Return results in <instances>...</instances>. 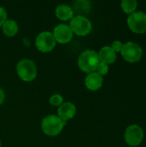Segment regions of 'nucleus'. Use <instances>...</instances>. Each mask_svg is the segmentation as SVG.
Listing matches in <instances>:
<instances>
[{"mask_svg": "<svg viewBox=\"0 0 146 147\" xmlns=\"http://www.w3.org/2000/svg\"><path fill=\"white\" fill-rule=\"evenodd\" d=\"M99 63L100 59L98 53L90 49L82 52L77 59V65L79 69L88 74L95 72Z\"/></svg>", "mask_w": 146, "mask_h": 147, "instance_id": "f257e3e1", "label": "nucleus"}, {"mask_svg": "<svg viewBox=\"0 0 146 147\" xmlns=\"http://www.w3.org/2000/svg\"><path fill=\"white\" fill-rule=\"evenodd\" d=\"M65 124L66 122L62 121L58 115H49L42 119L41 129L46 135L54 137L63 131Z\"/></svg>", "mask_w": 146, "mask_h": 147, "instance_id": "f03ea898", "label": "nucleus"}, {"mask_svg": "<svg viewBox=\"0 0 146 147\" xmlns=\"http://www.w3.org/2000/svg\"><path fill=\"white\" fill-rule=\"evenodd\" d=\"M15 71L19 78L24 82H31L37 76V66L33 60L28 59H21L16 64Z\"/></svg>", "mask_w": 146, "mask_h": 147, "instance_id": "7ed1b4c3", "label": "nucleus"}, {"mask_svg": "<svg viewBox=\"0 0 146 147\" xmlns=\"http://www.w3.org/2000/svg\"><path fill=\"white\" fill-rule=\"evenodd\" d=\"M73 34L78 36H85L89 34L92 29V24L89 18L85 16L77 15L70 21V25Z\"/></svg>", "mask_w": 146, "mask_h": 147, "instance_id": "20e7f679", "label": "nucleus"}, {"mask_svg": "<svg viewBox=\"0 0 146 147\" xmlns=\"http://www.w3.org/2000/svg\"><path fill=\"white\" fill-rule=\"evenodd\" d=\"M123 59L129 63H136L139 61L143 55V50L141 47L132 41H128L123 44V47L120 51Z\"/></svg>", "mask_w": 146, "mask_h": 147, "instance_id": "39448f33", "label": "nucleus"}, {"mask_svg": "<svg viewBox=\"0 0 146 147\" xmlns=\"http://www.w3.org/2000/svg\"><path fill=\"white\" fill-rule=\"evenodd\" d=\"M56 40L52 33L48 31L40 32L35 38V46L41 53H49L52 51L56 46Z\"/></svg>", "mask_w": 146, "mask_h": 147, "instance_id": "423d86ee", "label": "nucleus"}, {"mask_svg": "<svg viewBox=\"0 0 146 147\" xmlns=\"http://www.w3.org/2000/svg\"><path fill=\"white\" fill-rule=\"evenodd\" d=\"M127 24L130 29L136 34H144L146 32V14L143 11H135L129 15Z\"/></svg>", "mask_w": 146, "mask_h": 147, "instance_id": "0eeeda50", "label": "nucleus"}, {"mask_svg": "<svg viewBox=\"0 0 146 147\" xmlns=\"http://www.w3.org/2000/svg\"><path fill=\"white\" fill-rule=\"evenodd\" d=\"M144 131L142 127H140L137 124H133L129 126L125 132V140L126 142L133 147L138 146L141 144L144 140Z\"/></svg>", "mask_w": 146, "mask_h": 147, "instance_id": "6e6552de", "label": "nucleus"}, {"mask_svg": "<svg viewBox=\"0 0 146 147\" xmlns=\"http://www.w3.org/2000/svg\"><path fill=\"white\" fill-rule=\"evenodd\" d=\"M52 35L56 40V42L59 44H66L73 37V33L69 27V25L66 24H59L57 25L52 32Z\"/></svg>", "mask_w": 146, "mask_h": 147, "instance_id": "1a4fd4ad", "label": "nucleus"}, {"mask_svg": "<svg viewBox=\"0 0 146 147\" xmlns=\"http://www.w3.org/2000/svg\"><path fill=\"white\" fill-rule=\"evenodd\" d=\"M77 113L76 106L70 102H63L58 109V116L64 121H67L68 120L72 119Z\"/></svg>", "mask_w": 146, "mask_h": 147, "instance_id": "9d476101", "label": "nucleus"}, {"mask_svg": "<svg viewBox=\"0 0 146 147\" xmlns=\"http://www.w3.org/2000/svg\"><path fill=\"white\" fill-rule=\"evenodd\" d=\"M84 84L88 90L96 91V90H98L102 86L103 78H102V76L99 75L96 71L91 72L86 76V78L84 79Z\"/></svg>", "mask_w": 146, "mask_h": 147, "instance_id": "9b49d317", "label": "nucleus"}, {"mask_svg": "<svg viewBox=\"0 0 146 147\" xmlns=\"http://www.w3.org/2000/svg\"><path fill=\"white\" fill-rule=\"evenodd\" d=\"M98 57H99L100 62L105 63L107 65H110V64H113L116 60L117 55L111 47L105 46L100 49L98 53Z\"/></svg>", "mask_w": 146, "mask_h": 147, "instance_id": "f8f14e48", "label": "nucleus"}, {"mask_svg": "<svg viewBox=\"0 0 146 147\" xmlns=\"http://www.w3.org/2000/svg\"><path fill=\"white\" fill-rule=\"evenodd\" d=\"M55 15L61 21H71L74 17V11L70 5L62 3L56 7Z\"/></svg>", "mask_w": 146, "mask_h": 147, "instance_id": "ddd939ff", "label": "nucleus"}, {"mask_svg": "<svg viewBox=\"0 0 146 147\" xmlns=\"http://www.w3.org/2000/svg\"><path fill=\"white\" fill-rule=\"evenodd\" d=\"M74 14L77 13L78 16H84L89 12L91 9V3L88 0H77L73 3V6L71 7Z\"/></svg>", "mask_w": 146, "mask_h": 147, "instance_id": "4468645a", "label": "nucleus"}, {"mask_svg": "<svg viewBox=\"0 0 146 147\" xmlns=\"http://www.w3.org/2000/svg\"><path fill=\"white\" fill-rule=\"evenodd\" d=\"M19 29V26L17 22L15 20L8 19L2 26V30L4 35L8 37H13L15 36Z\"/></svg>", "mask_w": 146, "mask_h": 147, "instance_id": "2eb2a0df", "label": "nucleus"}, {"mask_svg": "<svg viewBox=\"0 0 146 147\" xmlns=\"http://www.w3.org/2000/svg\"><path fill=\"white\" fill-rule=\"evenodd\" d=\"M121 9L126 14H133L138 6V2L136 0H123L120 3Z\"/></svg>", "mask_w": 146, "mask_h": 147, "instance_id": "dca6fc26", "label": "nucleus"}, {"mask_svg": "<svg viewBox=\"0 0 146 147\" xmlns=\"http://www.w3.org/2000/svg\"><path fill=\"white\" fill-rule=\"evenodd\" d=\"M64 102V98L60 94H53L49 98V103L55 107H59Z\"/></svg>", "mask_w": 146, "mask_h": 147, "instance_id": "f3484780", "label": "nucleus"}, {"mask_svg": "<svg viewBox=\"0 0 146 147\" xmlns=\"http://www.w3.org/2000/svg\"><path fill=\"white\" fill-rule=\"evenodd\" d=\"M108 65L105 64V63H102V62H100L96 67V72L98 73L99 75L101 76H104L106 75L108 72Z\"/></svg>", "mask_w": 146, "mask_h": 147, "instance_id": "a211bd4d", "label": "nucleus"}, {"mask_svg": "<svg viewBox=\"0 0 146 147\" xmlns=\"http://www.w3.org/2000/svg\"><path fill=\"white\" fill-rule=\"evenodd\" d=\"M7 20H8V13L3 7L0 6V28Z\"/></svg>", "mask_w": 146, "mask_h": 147, "instance_id": "6ab92c4d", "label": "nucleus"}, {"mask_svg": "<svg viewBox=\"0 0 146 147\" xmlns=\"http://www.w3.org/2000/svg\"><path fill=\"white\" fill-rule=\"evenodd\" d=\"M112 49L115 52V53H120L122 47H123V44L120 41V40H114L113 43H112V46H111Z\"/></svg>", "mask_w": 146, "mask_h": 147, "instance_id": "aec40b11", "label": "nucleus"}, {"mask_svg": "<svg viewBox=\"0 0 146 147\" xmlns=\"http://www.w3.org/2000/svg\"><path fill=\"white\" fill-rule=\"evenodd\" d=\"M5 100V93L3 91V90L2 88H0V105L3 103Z\"/></svg>", "mask_w": 146, "mask_h": 147, "instance_id": "412c9836", "label": "nucleus"}, {"mask_svg": "<svg viewBox=\"0 0 146 147\" xmlns=\"http://www.w3.org/2000/svg\"><path fill=\"white\" fill-rule=\"evenodd\" d=\"M0 147H1V140H0Z\"/></svg>", "mask_w": 146, "mask_h": 147, "instance_id": "4be33fe9", "label": "nucleus"}, {"mask_svg": "<svg viewBox=\"0 0 146 147\" xmlns=\"http://www.w3.org/2000/svg\"><path fill=\"white\" fill-rule=\"evenodd\" d=\"M131 147H133V146H131Z\"/></svg>", "mask_w": 146, "mask_h": 147, "instance_id": "5701e85b", "label": "nucleus"}]
</instances>
